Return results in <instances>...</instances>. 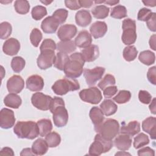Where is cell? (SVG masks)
Masks as SVG:
<instances>
[{"instance_id":"cell-1","label":"cell","mask_w":156,"mask_h":156,"mask_svg":"<svg viewBox=\"0 0 156 156\" xmlns=\"http://www.w3.org/2000/svg\"><path fill=\"white\" fill-rule=\"evenodd\" d=\"M69 57V60L66 63L63 70L64 73L68 77L77 78L83 73L85 60L80 52L73 53Z\"/></svg>"},{"instance_id":"cell-2","label":"cell","mask_w":156,"mask_h":156,"mask_svg":"<svg viewBox=\"0 0 156 156\" xmlns=\"http://www.w3.org/2000/svg\"><path fill=\"white\" fill-rule=\"evenodd\" d=\"M13 132L20 138L33 140L40 135L36 122L32 121H18L13 127Z\"/></svg>"},{"instance_id":"cell-3","label":"cell","mask_w":156,"mask_h":156,"mask_svg":"<svg viewBox=\"0 0 156 156\" xmlns=\"http://www.w3.org/2000/svg\"><path fill=\"white\" fill-rule=\"evenodd\" d=\"M80 88L79 82L73 78L66 77L57 80L52 86V90L57 95L62 96L69 91H73Z\"/></svg>"},{"instance_id":"cell-4","label":"cell","mask_w":156,"mask_h":156,"mask_svg":"<svg viewBox=\"0 0 156 156\" xmlns=\"http://www.w3.org/2000/svg\"><path fill=\"white\" fill-rule=\"evenodd\" d=\"M113 145L112 140H107L98 133L94 137V142L90 146L89 155L99 156L103 153L108 152L112 148Z\"/></svg>"},{"instance_id":"cell-5","label":"cell","mask_w":156,"mask_h":156,"mask_svg":"<svg viewBox=\"0 0 156 156\" xmlns=\"http://www.w3.org/2000/svg\"><path fill=\"white\" fill-rule=\"evenodd\" d=\"M119 124L116 119L109 118L103 121L95 131L104 138L112 140L119 133Z\"/></svg>"},{"instance_id":"cell-6","label":"cell","mask_w":156,"mask_h":156,"mask_svg":"<svg viewBox=\"0 0 156 156\" xmlns=\"http://www.w3.org/2000/svg\"><path fill=\"white\" fill-rule=\"evenodd\" d=\"M122 34L121 39L124 44L130 45L133 44L136 40L135 21L127 18L123 20L122 24Z\"/></svg>"},{"instance_id":"cell-7","label":"cell","mask_w":156,"mask_h":156,"mask_svg":"<svg viewBox=\"0 0 156 156\" xmlns=\"http://www.w3.org/2000/svg\"><path fill=\"white\" fill-rule=\"evenodd\" d=\"M79 97L83 101L92 104H99L102 99L101 91L96 87L81 90L79 92Z\"/></svg>"},{"instance_id":"cell-8","label":"cell","mask_w":156,"mask_h":156,"mask_svg":"<svg viewBox=\"0 0 156 156\" xmlns=\"http://www.w3.org/2000/svg\"><path fill=\"white\" fill-rule=\"evenodd\" d=\"M52 99L51 96L40 92H37L32 94L31 102L32 105L37 109L46 111L50 108Z\"/></svg>"},{"instance_id":"cell-9","label":"cell","mask_w":156,"mask_h":156,"mask_svg":"<svg viewBox=\"0 0 156 156\" xmlns=\"http://www.w3.org/2000/svg\"><path fill=\"white\" fill-rule=\"evenodd\" d=\"M53 116V121L57 127H62L66 125L68 121V113L65 105H59L51 112Z\"/></svg>"},{"instance_id":"cell-10","label":"cell","mask_w":156,"mask_h":156,"mask_svg":"<svg viewBox=\"0 0 156 156\" xmlns=\"http://www.w3.org/2000/svg\"><path fill=\"white\" fill-rule=\"evenodd\" d=\"M105 70V68L101 66H96L93 69H85L83 76L87 85L89 86L95 85L102 78Z\"/></svg>"},{"instance_id":"cell-11","label":"cell","mask_w":156,"mask_h":156,"mask_svg":"<svg viewBox=\"0 0 156 156\" xmlns=\"http://www.w3.org/2000/svg\"><path fill=\"white\" fill-rule=\"evenodd\" d=\"M55 57L54 51L46 50L40 52L37 58V66L41 69H47L54 64Z\"/></svg>"},{"instance_id":"cell-12","label":"cell","mask_w":156,"mask_h":156,"mask_svg":"<svg viewBox=\"0 0 156 156\" xmlns=\"http://www.w3.org/2000/svg\"><path fill=\"white\" fill-rule=\"evenodd\" d=\"M15 117L13 110L4 108L0 112V126L2 129H8L12 127L15 122Z\"/></svg>"},{"instance_id":"cell-13","label":"cell","mask_w":156,"mask_h":156,"mask_svg":"<svg viewBox=\"0 0 156 156\" xmlns=\"http://www.w3.org/2000/svg\"><path fill=\"white\" fill-rule=\"evenodd\" d=\"M24 87V81L19 75H13L7 82V88L9 93H19Z\"/></svg>"},{"instance_id":"cell-14","label":"cell","mask_w":156,"mask_h":156,"mask_svg":"<svg viewBox=\"0 0 156 156\" xmlns=\"http://www.w3.org/2000/svg\"><path fill=\"white\" fill-rule=\"evenodd\" d=\"M77 33V27L76 26L71 24H66L62 26L58 29L57 36L58 38L62 41L71 40Z\"/></svg>"},{"instance_id":"cell-15","label":"cell","mask_w":156,"mask_h":156,"mask_svg":"<svg viewBox=\"0 0 156 156\" xmlns=\"http://www.w3.org/2000/svg\"><path fill=\"white\" fill-rule=\"evenodd\" d=\"M20 49V43L19 41L15 38L7 39L2 46L3 52L8 55H15L18 54Z\"/></svg>"},{"instance_id":"cell-16","label":"cell","mask_w":156,"mask_h":156,"mask_svg":"<svg viewBox=\"0 0 156 156\" xmlns=\"http://www.w3.org/2000/svg\"><path fill=\"white\" fill-rule=\"evenodd\" d=\"M26 88L32 91H39L44 87V80L39 75H32L26 80Z\"/></svg>"},{"instance_id":"cell-17","label":"cell","mask_w":156,"mask_h":156,"mask_svg":"<svg viewBox=\"0 0 156 156\" xmlns=\"http://www.w3.org/2000/svg\"><path fill=\"white\" fill-rule=\"evenodd\" d=\"M90 31L91 35L94 38H101L104 36L107 31V25L104 21H96L90 26Z\"/></svg>"},{"instance_id":"cell-18","label":"cell","mask_w":156,"mask_h":156,"mask_svg":"<svg viewBox=\"0 0 156 156\" xmlns=\"http://www.w3.org/2000/svg\"><path fill=\"white\" fill-rule=\"evenodd\" d=\"M81 54L85 62H91L94 61L99 55V48L94 44H91L83 48L81 51Z\"/></svg>"},{"instance_id":"cell-19","label":"cell","mask_w":156,"mask_h":156,"mask_svg":"<svg viewBox=\"0 0 156 156\" xmlns=\"http://www.w3.org/2000/svg\"><path fill=\"white\" fill-rule=\"evenodd\" d=\"M132 140L127 134L121 133L116 136L113 141L115 146L119 150L124 151L128 150L132 145Z\"/></svg>"},{"instance_id":"cell-20","label":"cell","mask_w":156,"mask_h":156,"mask_svg":"<svg viewBox=\"0 0 156 156\" xmlns=\"http://www.w3.org/2000/svg\"><path fill=\"white\" fill-rule=\"evenodd\" d=\"M59 25L58 21L52 16H49L42 21L41 27L44 33L53 34L56 32Z\"/></svg>"},{"instance_id":"cell-21","label":"cell","mask_w":156,"mask_h":156,"mask_svg":"<svg viewBox=\"0 0 156 156\" xmlns=\"http://www.w3.org/2000/svg\"><path fill=\"white\" fill-rule=\"evenodd\" d=\"M92 38L87 30L80 31L75 38V44L80 48H85L91 44Z\"/></svg>"},{"instance_id":"cell-22","label":"cell","mask_w":156,"mask_h":156,"mask_svg":"<svg viewBox=\"0 0 156 156\" xmlns=\"http://www.w3.org/2000/svg\"><path fill=\"white\" fill-rule=\"evenodd\" d=\"M143 130L149 134L151 139H155L156 132V118L150 116L145 119L142 122Z\"/></svg>"},{"instance_id":"cell-23","label":"cell","mask_w":156,"mask_h":156,"mask_svg":"<svg viewBox=\"0 0 156 156\" xmlns=\"http://www.w3.org/2000/svg\"><path fill=\"white\" fill-rule=\"evenodd\" d=\"M140 132V124L137 121H130L127 125L124 124L121 127V133L127 134L130 136H133Z\"/></svg>"},{"instance_id":"cell-24","label":"cell","mask_w":156,"mask_h":156,"mask_svg":"<svg viewBox=\"0 0 156 156\" xmlns=\"http://www.w3.org/2000/svg\"><path fill=\"white\" fill-rule=\"evenodd\" d=\"M91 15H90V13L88 10H80L76 13V23L79 26H87L88 24L91 23Z\"/></svg>"},{"instance_id":"cell-25","label":"cell","mask_w":156,"mask_h":156,"mask_svg":"<svg viewBox=\"0 0 156 156\" xmlns=\"http://www.w3.org/2000/svg\"><path fill=\"white\" fill-rule=\"evenodd\" d=\"M90 118L94 126V130L99 127L104 119V113L101 108L98 107H93L89 113Z\"/></svg>"},{"instance_id":"cell-26","label":"cell","mask_w":156,"mask_h":156,"mask_svg":"<svg viewBox=\"0 0 156 156\" xmlns=\"http://www.w3.org/2000/svg\"><path fill=\"white\" fill-rule=\"evenodd\" d=\"M48 145L45 140L38 138L32 145V150L35 155H43L45 154L48 150Z\"/></svg>"},{"instance_id":"cell-27","label":"cell","mask_w":156,"mask_h":156,"mask_svg":"<svg viewBox=\"0 0 156 156\" xmlns=\"http://www.w3.org/2000/svg\"><path fill=\"white\" fill-rule=\"evenodd\" d=\"M100 107L103 113L107 116L115 114L118 110L117 105L111 99L104 100L100 104Z\"/></svg>"},{"instance_id":"cell-28","label":"cell","mask_w":156,"mask_h":156,"mask_svg":"<svg viewBox=\"0 0 156 156\" xmlns=\"http://www.w3.org/2000/svg\"><path fill=\"white\" fill-rule=\"evenodd\" d=\"M4 103L7 107L18 108L22 103V100L20 96L16 93H9L4 99Z\"/></svg>"},{"instance_id":"cell-29","label":"cell","mask_w":156,"mask_h":156,"mask_svg":"<svg viewBox=\"0 0 156 156\" xmlns=\"http://www.w3.org/2000/svg\"><path fill=\"white\" fill-rule=\"evenodd\" d=\"M37 124L39 129L40 135L42 137L45 136L52 129V124L50 119H41L38 120Z\"/></svg>"},{"instance_id":"cell-30","label":"cell","mask_w":156,"mask_h":156,"mask_svg":"<svg viewBox=\"0 0 156 156\" xmlns=\"http://www.w3.org/2000/svg\"><path fill=\"white\" fill-rule=\"evenodd\" d=\"M57 49L61 52L65 54H69L76 49V46L74 41L68 40L65 41H60L57 43Z\"/></svg>"},{"instance_id":"cell-31","label":"cell","mask_w":156,"mask_h":156,"mask_svg":"<svg viewBox=\"0 0 156 156\" xmlns=\"http://www.w3.org/2000/svg\"><path fill=\"white\" fill-rule=\"evenodd\" d=\"M69 57L67 54L58 52L55 55L54 62V66L60 71H63L66 63L69 60Z\"/></svg>"},{"instance_id":"cell-32","label":"cell","mask_w":156,"mask_h":156,"mask_svg":"<svg viewBox=\"0 0 156 156\" xmlns=\"http://www.w3.org/2000/svg\"><path fill=\"white\" fill-rule=\"evenodd\" d=\"M138 59L144 65L149 66L154 63L155 60V55L154 52L149 50L143 51L139 54Z\"/></svg>"},{"instance_id":"cell-33","label":"cell","mask_w":156,"mask_h":156,"mask_svg":"<svg viewBox=\"0 0 156 156\" xmlns=\"http://www.w3.org/2000/svg\"><path fill=\"white\" fill-rule=\"evenodd\" d=\"M109 11V7L106 5H99L95 6L91 10V13L93 16L97 19H104L108 16Z\"/></svg>"},{"instance_id":"cell-34","label":"cell","mask_w":156,"mask_h":156,"mask_svg":"<svg viewBox=\"0 0 156 156\" xmlns=\"http://www.w3.org/2000/svg\"><path fill=\"white\" fill-rule=\"evenodd\" d=\"M45 140L49 147H55L61 142L60 135L55 132H51L45 136Z\"/></svg>"},{"instance_id":"cell-35","label":"cell","mask_w":156,"mask_h":156,"mask_svg":"<svg viewBox=\"0 0 156 156\" xmlns=\"http://www.w3.org/2000/svg\"><path fill=\"white\" fill-rule=\"evenodd\" d=\"M14 8L18 13L25 15L29 11L30 4L26 0H16L14 3Z\"/></svg>"},{"instance_id":"cell-36","label":"cell","mask_w":156,"mask_h":156,"mask_svg":"<svg viewBox=\"0 0 156 156\" xmlns=\"http://www.w3.org/2000/svg\"><path fill=\"white\" fill-rule=\"evenodd\" d=\"M138 55V51L134 46H129L123 50V57L127 62L134 60Z\"/></svg>"},{"instance_id":"cell-37","label":"cell","mask_w":156,"mask_h":156,"mask_svg":"<svg viewBox=\"0 0 156 156\" xmlns=\"http://www.w3.org/2000/svg\"><path fill=\"white\" fill-rule=\"evenodd\" d=\"M26 65L24 59L20 56L13 57L11 61V67L15 73H20Z\"/></svg>"},{"instance_id":"cell-38","label":"cell","mask_w":156,"mask_h":156,"mask_svg":"<svg viewBox=\"0 0 156 156\" xmlns=\"http://www.w3.org/2000/svg\"><path fill=\"white\" fill-rule=\"evenodd\" d=\"M127 12L126 8L122 5H118L114 7L111 11V17L116 19H122L127 16Z\"/></svg>"},{"instance_id":"cell-39","label":"cell","mask_w":156,"mask_h":156,"mask_svg":"<svg viewBox=\"0 0 156 156\" xmlns=\"http://www.w3.org/2000/svg\"><path fill=\"white\" fill-rule=\"evenodd\" d=\"M31 15L32 18L35 20H40L47 15V10L44 6L36 5L32 8Z\"/></svg>"},{"instance_id":"cell-40","label":"cell","mask_w":156,"mask_h":156,"mask_svg":"<svg viewBox=\"0 0 156 156\" xmlns=\"http://www.w3.org/2000/svg\"><path fill=\"white\" fill-rule=\"evenodd\" d=\"M149 143L148 136L144 133H140L134 138L133 146L135 149H138L148 144Z\"/></svg>"},{"instance_id":"cell-41","label":"cell","mask_w":156,"mask_h":156,"mask_svg":"<svg viewBox=\"0 0 156 156\" xmlns=\"http://www.w3.org/2000/svg\"><path fill=\"white\" fill-rule=\"evenodd\" d=\"M131 98V93L128 90H120L119 93L113 98L118 104H125L129 101Z\"/></svg>"},{"instance_id":"cell-42","label":"cell","mask_w":156,"mask_h":156,"mask_svg":"<svg viewBox=\"0 0 156 156\" xmlns=\"http://www.w3.org/2000/svg\"><path fill=\"white\" fill-rule=\"evenodd\" d=\"M12 27L11 24L4 21L0 24V38L2 40L7 39L12 34Z\"/></svg>"},{"instance_id":"cell-43","label":"cell","mask_w":156,"mask_h":156,"mask_svg":"<svg viewBox=\"0 0 156 156\" xmlns=\"http://www.w3.org/2000/svg\"><path fill=\"white\" fill-rule=\"evenodd\" d=\"M116 83V80L115 77L110 74H106L104 77L99 82L98 87L101 89L104 90L106 87L109 86L115 85Z\"/></svg>"},{"instance_id":"cell-44","label":"cell","mask_w":156,"mask_h":156,"mask_svg":"<svg viewBox=\"0 0 156 156\" xmlns=\"http://www.w3.org/2000/svg\"><path fill=\"white\" fill-rule=\"evenodd\" d=\"M68 15V12L65 9H58L56 10L52 14V16L58 21L59 24H63Z\"/></svg>"},{"instance_id":"cell-45","label":"cell","mask_w":156,"mask_h":156,"mask_svg":"<svg viewBox=\"0 0 156 156\" xmlns=\"http://www.w3.org/2000/svg\"><path fill=\"white\" fill-rule=\"evenodd\" d=\"M42 39V34L41 31L37 29L34 28L31 31L30 34V40L34 47H38Z\"/></svg>"},{"instance_id":"cell-46","label":"cell","mask_w":156,"mask_h":156,"mask_svg":"<svg viewBox=\"0 0 156 156\" xmlns=\"http://www.w3.org/2000/svg\"><path fill=\"white\" fill-rule=\"evenodd\" d=\"M55 49H56V44L55 41L51 38L44 39L40 47V52L43 51H46V50L55 51Z\"/></svg>"},{"instance_id":"cell-47","label":"cell","mask_w":156,"mask_h":156,"mask_svg":"<svg viewBox=\"0 0 156 156\" xmlns=\"http://www.w3.org/2000/svg\"><path fill=\"white\" fill-rule=\"evenodd\" d=\"M152 11L151 10L147 9V8H142L141 9L138 13V16H137V19L139 21H146L152 15Z\"/></svg>"},{"instance_id":"cell-48","label":"cell","mask_w":156,"mask_h":156,"mask_svg":"<svg viewBox=\"0 0 156 156\" xmlns=\"http://www.w3.org/2000/svg\"><path fill=\"white\" fill-rule=\"evenodd\" d=\"M138 98L141 103L144 104H148L151 101L152 96L146 90H140L138 93Z\"/></svg>"},{"instance_id":"cell-49","label":"cell","mask_w":156,"mask_h":156,"mask_svg":"<svg viewBox=\"0 0 156 156\" xmlns=\"http://www.w3.org/2000/svg\"><path fill=\"white\" fill-rule=\"evenodd\" d=\"M118 91V88L116 86L112 85L106 87L103 90V94L106 98H110L113 97Z\"/></svg>"},{"instance_id":"cell-50","label":"cell","mask_w":156,"mask_h":156,"mask_svg":"<svg viewBox=\"0 0 156 156\" xmlns=\"http://www.w3.org/2000/svg\"><path fill=\"white\" fill-rule=\"evenodd\" d=\"M146 22V25L150 30L152 32L156 31V14L155 12H152L151 17Z\"/></svg>"},{"instance_id":"cell-51","label":"cell","mask_w":156,"mask_h":156,"mask_svg":"<svg viewBox=\"0 0 156 156\" xmlns=\"http://www.w3.org/2000/svg\"><path fill=\"white\" fill-rule=\"evenodd\" d=\"M147 77L148 80L153 85L156 84V67L155 66L149 68Z\"/></svg>"},{"instance_id":"cell-52","label":"cell","mask_w":156,"mask_h":156,"mask_svg":"<svg viewBox=\"0 0 156 156\" xmlns=\"http://www.w3.org/2000/svg\"><path fill=\"white\" fill-rule=\"evenodd\" d=\"M65 4L66 7L73 10L79 9L81 7L79 0H66L65 1Z\"/></svg>"},{"instance_id":"cell-53","label":"cell","mask_w":156,"mask_h":156,"mask_svg":"<svg viewBox=\"0 0 156 156\" xmlns=\"http://www.w3.org/2000/svg\"><path fill=\"white\" fill-rule=\"evenodd\" d=\"M59 105H65V102L63 99L59 97H54V98H52L51 101V104L49 108L50 111L51 112L53 109H54L55 108H56Z\"/></svg>"},{"instance_id":"cell-54","label":"cell","mask_w":156,"mask_h":156,"mask_svg":"<svg viewBox=\"0 0 156 156\" xmlns=\"http://www.w3.org/2000/svg\"><path fill=\"white\" fill-rule=\"evenodd\" d=\"M138 155L139 156L141 155H149V156H154L155 151L154 149H151L149 147H145L141 148L138 151Z\"/></svg>"},{"instance_id":"cell-55","label":"cell","mask_w":156,"mask_h":156,"mask_svg":"<svg viewBox=\"0 0 156 156\" xmlns=\"http://www.w3.org/2000/svg\"><path fill=\"white\" fill-rule=\"evenodd\" d=\"M1 155H14V152L12 149L9 147H3L0 152Z\"/></svg>"},{"instance_id":"cell-56","label":"cell","mask_w":156,"mask_h":156,"mask_svg":"<svg viewBox=\"0 0 156 156\" xmlns=\"http://www.w3.org/2000/svg\"><path fill=\"white\" fill-rule=\"evenodd\" d=\"M79 4L81 6V7H85V8H89L94 3V1H84V0H79Z\"/></svg>"},{"instance_id":"cell-57","label":"cell","mask_w":156,"mask_h":156,"mask_svg":"<svg viewBox=\"0 0 156 156\" xmlns=\"http://www.w3.org/2000/svg\"><path fill=\"white\" fill-rule=\"evenodd\" d=\"M20 155H35V154L32 152V148H25L22 150Z\"/></svg>"},{"instance_id":"cell-58","label":"cell","mask_w":156,"mask_h":156,"mask_svg":"<svg viewBox=\"0 0 156 156\" xmlns=\"http://www.w3.org/2000/svg\"><path fill=\"white\" fill-rule=\"evenodd\" d=\"M149 45L151 49H152L154 51H155V35L154 34L152 35L149 40Z\"/></svg>"},{"instance_id":"cell-59","label":"cell","mask_w":156,"mask_h":156,"mask_svg":"<svg viewBox=\"0 0 156 156\" xmlns=\"http://www.w3.org/2000/svg\"><path fill=\"white\" fill-rule=\"evenodd\" d=\"M151 103L149 105V110L154 115L156 114V108H155V98H154L152 101H151Z\"/></svg>"},{"instance_id":"cell-60","label":"cell","mask_w":156,"mask_h":156,"mask_svg":"<svg viewBox=\"0 0 156 156\" xmlns=\"http://www.w3.org/2000/svg\"><path fill=\"white\" fill-rule=\"evenodd\" d=\"M143 2L144 4L146 6H149V7H155L156 5V1L153 0V1H143Z\"/></svg>"},{"instance_id":"cell-61","label":"cell","mask_w":156,"mask_h":156,"mask_svg":"<svg viewBox=\"0 0 156 156\" xmlns=\"http://www.w3.org/2000/svg\"><path fill=\"white\" fill-rule=\"evenodd\" d=\"M119 2V1H114V0H109V1H104V3L108 4L110 5H116Z\"/></svg>"},{"instance_id":"cell-62","label":"cell","mask_w":156,"mask_h":156,"mask_svg":"<svg viewBox=\"0 0 156 156\" xmlns=\"http://www.w3.org/2000/svg\"><path fill=\"white\" fill-rule=\"evenodd\" d=\"M40 2L43 3L45 5H49L50 3H51L52 2V1H40Z\"/></svg>"},{"instance_id":"cell-63","label":"cell","mask_w":156,"mask_h":156,"mask_svg":"<svg viewBox=\"0 0 156 156\" xmlns=\"http://www.w3.org/2000/svg\"><path fill=\"white\" fill-rule=\"evenodd\" d=\"M130 155V154L127 153V152H125V153H123V152H118L115 154V155Z\"/></svg>"},{"instance_id":"cell-64","label":"cell","mask_w":156,"mask_h":156,"mask_svg":"<svg viewBox=\"0 0 156 156\" xmlns=\"http://www.w3.org/2000/svg\"><path fill=\"white\" fill-rule=\"evenodd\" d=\"M94 2L95 4H101V3H104V1H94Z\"/></svg>"}]
</instances>
